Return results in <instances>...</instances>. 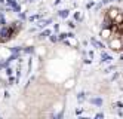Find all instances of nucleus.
Segmentation results:
<instances>
[{
  "mask_svg": "<svg viewBox=\"0 0 123 119\" xmlns=\"http://www.w3.org/2000/svg\"><path fill=\"white\" fill-rule=\"evenodd\" d=\"M119 2H120V0H119Z\"/></svg>",
  "mask_w": 123,
  "mask_h": 119,
  "instance_id": "nucleus-11",
  "label": "nucleus"
},
{
  "mask_svg": "<svg viewBox=\"0 0 123 119\" xmlns=\"http://www.w3.org/2000/svg\"><path fill=\"white\" fill-rule=\"evenodd\" d=\"M99 36H101L102 40H107V42H108V40L113 37V27H102Z\"/></svg>",
  "mask_w": 123,
  "mask_h": 119,
  "instance_id": "nucleus-3",
  "label": "nucleus"
},
{
  "mask_svg": "<svg viewBox=\"0 0 123 119\" xmlns=\"http://www.w3.org/2000/svg\"><path fill=\"white\" fill-rule=\"evenodd\" d=\"M101 60L104 61V63H110L113 58H111V55H108V54H105V52H102L101 54Z\"/></svg>",
  "mask_w": 123,
  "mask_h": 119,
  "instance_id": "nucleus-5",
  "label": "nucleus"
},
{
  "mask_svg": "<svg viewBox=\"0 0 123 119\" xmlns=\"http://www.w3.org/2000/svg\"><path fill=\"white\" fill-rule=\"evenodd\" d=\"M120 60H122V61H123V54H122V57H120Z\"/></svg>",
  "mask_w": 123,
  "mask_h": 119,
  "instance_id": "nucleus-10",
  "label": "nucleus"
},
{
  "mask_svg": "<svg viewBox=\"0 0 123 119\" xmlns=\"http://www.w3.org/2000/svg\"><path fill=\"white\" fill-rule=\"evenodd\" d=\"M92 103L99 106V104H102V100H101V98H93V100H92Z\"/></svg>",
  "mask_w": 123,
  "mask_h": 119,
  "instance_id": "nucleus-6",
  "label": "nucleus"
},
{
  "mask_svg": "<svg viewBox=\"0 0 123 119\" xmlns=\"http://www.w3.org/2000/svg\"><path fill=\"white\" fill-rule=\"evenodd\" d=\"M21 28H22V25L18 21L2 27V28H0V43H7L12 39H15L16 36H18V33L21 31Z\"/></svg>",
  "mask_w": 123,
  "mask_h": 119,
  "instance_id": "nucleus-1",
  "label": "nucleus"
},
{
  "mask_svg": "<svg viewBox=\"0 0 123 119\" xmlns=\"http://www.w3.org/2000/svg\"><path fill=\"white\" fill-rule=\"evenodd\" d=\"M59 15L65 18V16H68V11H61V14H59Z\"/></svg>",
  "mask_w": 123,
  "mask_h": 119,
  "instance_id": "nucleus-7",
  "label": "nucleus"
},
{
  "mask_svg": "<svg viewBox=\"0 0 123 119\" xmlns=\"http://www.w3.org/2000/svg\"><path fill=\"white\" fill-rule=\"evenodd\" d=\"M122 14V11H120V9L119 7H114V6H111V7H108L107 9V12H105V15H107L108 18H111V20L114 21V20H116V18Z\"/></svg>",
  "mask_w": 123,
  "mask_h": 119,
  "instance_id": "nucleus-4",
  "label": "nucleus"
},
{
  "mask_svg": "<svg viewBox=\"0 0 123 119\" xmlns=\"http://www.w3.org/2000/svg\"><path fill=\"white\" fill-rule=\"evenodd\" d=\"M108 48L116 52H123V40L120 36H113L108 40Z\"/></svg>",
  "mask_w": 123,
  "mask_h": 119,
  "instance_id": "nucleus-2",
  "label": "nucleus"
},
{
  "mask_svg": "<svg viewBox=\"0 0 123 119\" xmlns=\"http://www.w3.org/2000/svg\"><path fill=\"white\" fill-rule=\"evenodd\" d=\"M116 106H117V109H123V103H122V101H117Z\"/></svg>",
  "mask_w": 123,
  "mask_h": 119,
  "instance_id": "nucleus-8",
  "label": "nucleus"
},
{
  "mask_svg": "<svg viewBox=\"0 0 123 119\" xmlns=\"http://www.w3.org/2000/svg\"><path fill=\"white\" fill-rule=\"evenodd\" d=\"M120 37H122V40H123V33H122V34H120Z\"/></svg>",
  "mask_w": 123,
  "mask_h": 119,
  "instance_id": "nucleus-9",
  "label": "nucleus"
}]
</instances>
